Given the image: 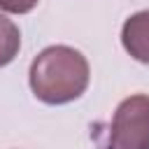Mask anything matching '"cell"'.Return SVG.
Returning a JSON list of instances; mask_svg holds the SVG:
<instances>
[{"label":"cell","mask_w":149,"mask_h":149,"mask_svg":"<svg viewBox=\"0 0 149 149\" xmlns=\"http://www.w3.org/2000/svg\"><path fill=\"white\" fill-rule=\"evenodd\" d=\"M91 68L86 56L68 44L42 49L28 70L33 95L44 105H68L88 88Z\"/></svg>","instance_id":"obj_1"},{"label":"cell","mask_w":149,"mask_h":149,"mask_svg":"<svg viewBox=\"0 0 149 149\" xmlns=\"http://www.w3.org/2000/svg\"><path fill=\"white\" fill-rule=\"evenodd\" d=\"M112 149H149V95L135 93L119 102L112 128Z\"/></svg>","instance_id":"obj_2"},{"label":"cell","mask_w":149,"mask_h":149,"mask_svg":"<svg viewBox=\"0 0 149 149\" xmlns=\"http://www.w3.org/2000/svg\"><path fill=\"white\" fill-rule=\"evenodd\" d=\"M121 44L137 63L149 65V9L135 12L123 21Z\"/></svg>","instance_id":"obj_3"},{"label":"cell","mask_w":149,"mask_h":149,"mask_svg":"<svg viewBox=\"0 0 149 149\" xmlns=\"http://www.w3.org/2000/svg\"><path fill=\"white\" fill-rule=\"evenodd\" d=\"M21 49V30L19 26L7 19L5 14H0V68L9 65Z\"/></svg>","instance_id":"obj_4"},{"label":"cell","mask_w":149,"mask_h":149,"mask_svg":"<svg viewBox=\"0 0 149 149\" xmlns=\"http://www.w3.org/2000/svg\"><path fill=\"white\" fill-rule=\"evenodd\" d=\"M40 0H0V9L9 14H28L37 7Z\"/></svg>","instance_id":"obj_5"}]
</instances>
